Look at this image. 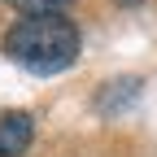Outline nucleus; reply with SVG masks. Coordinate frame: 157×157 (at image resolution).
Here are the masks:
<instances>
[{
	"instance_id": "obj_3",
	"label": "nucleus",
	"mask_w": 157,
	"mask_h": 157,
	"mask_svg": "<svg viewBox=\"0 0 157 157\" xmlns=\"http://www.w3.org/2000/svg\"><path fill=\"white\" fill-rule=\"evenodd\" d=\"M9 5L17 13H26V17H44V13H61L70 0H9Z\"/></svg>"
},
{
	"instance_id": "obj_1",
	"label": "nucleus",
	"mask_w": 157,
	"mask_h": 157,
	"mask_svg": "<svg viewBox=\"0 0 157 157\" xmlns=\"http://www.w3.org/2000/svg\"><path fill=\"white\" fill-rule=\"evenodd\" d=\"M78 26L61 13H44V17H22L17 26L5 35V52L9 61H17L31 74H61L66 66L78 61Z\"/></svg>"
},
{
	"instance_id": "obj_2",
	"label": "nucleus",
	"mask_w": 157,
	"mask_h": 157,
	"mask_svg": "<svg viewBox=\"0 0 157 157\" xmlns=\"http://www.w3.org/2000/svg\"><path fill=\"white\" fill-rule=\"evenodd\" d=\"M31 135H35L31 113H22V109L0 113V157H22L31 148Z\"/></svg>"
}]
</instances>
